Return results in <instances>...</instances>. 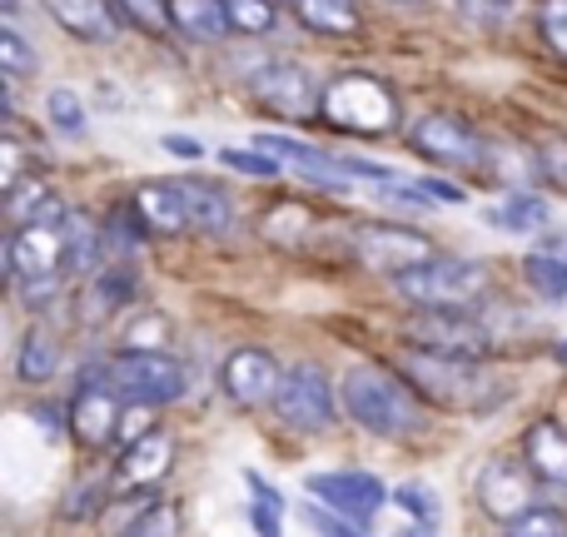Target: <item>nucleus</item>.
Segmentation results:
<instances>
[{"label": "nucleus", "mask_w": 567, "mask_h": 537, "mask_svg": "<svg viewBox=\"0 0 567 537\" xmlns=\"http://www.w3.org/2000/svg\"><path fill=\"white\" fill-rule=\"evenodd\" d=\"M279 518H284V513L265 508V503H249V523H255L259 537H284V533H279Z\"/></svg>", "instance_id": "nucleus-45"}, {"label": "nucleus", "mask_w": 567, "mask_h": 537, "mask_svg": "<svg viewBox=\"0 0 567 537\" xmlns=\"http://www.w3.org/2000/svg\"><path fill=\"white\" fill-rule=\"evenodd\" d=\"M399 379H409L413 393H419L429 409H449V413H488L508 399V389H503L478 359L413 349V343L399 359Z\"/></svg>", "instance_id": "nucleus-1"}, {"label": "nucleus", "mask_w": 567, "mask_h": 537, "mask_svg": "<svg viewBox=\"0 0 567 537\" xmlns=\"http://www.w3.org/2000/svg\"><path fill=\"white\" fill-rule=\"evenodd\" d=\"M533 483H538V473L523 458H493V463H483L473 498H478V508L488 513V518L513 523L528 508H538V503H533Z\"/></svg>", "instance_id": "nucleus-14"}, {"label": "nucleus", "mask_w": 567, "mask_h": 537, "mask_svg": "<svg viewBox=\"0 0 567 537\" xmlns=\"http://www.w3.org/2000/svg\"><path fill=\"white\" fill-rule=\"evenodd\" d=\"M313 229H319V215H313L309 205H293V199L269 205L265 219H259V235H265L269 245H279V249H309Z\"/></svg>", "instance_id": "nucleus-22"}, {"label": "nucleus", "mask_w": 567, "mask_h": 537, "mask_svg": "<svg viewBox=\"0 0 567 537\" xmlns=\"http://www.w3.org/2000/svg\"><path fill=\"white\" fill-rule=\"evenodd\" d=\"M65 229L50 225H25L6 235V273L10 283H40V279H60L65 269Z\"/></svg>", "instance_id": "nucleus-13"}, {"label": "nucleus", "mask_w": 567, "mask_h": 537, "mask_svg": "<svg viewBox=\"0 0 567 537\" xmlns=\"http://www.w3.org/2000/svg\"><path fill=\"white\" fill-rule=\"evenodd\" d=\"M518 6L523 0H458V16L468 20V25H478V30H498V25H508V20L518 16Z\"/></svg>", "instance_id": "nucleus-38"}, {"label": "nucleus", "mask_w": 567, "mask_h": 537, "mask_svg": "<svg viewBox=\"0 0 567 537\" xmlns=\"http://www.w3.org/2000/svg\"><path fill=\"white\" fill-rule=\"evenodd\" d=\"M55 369H60V339H55V329H45V323H30L25 339H20V349H16V373L25 383H45V379H55Z\"/></svg>", "instance_id": "nucleus-24"}, {"label": "nucleus", "mask_w": 567, "mask_h": 537, "mask_svg": "<svg viewBox=\"0 0 567 537\" xmlns=\"http://www.w3.org/2000/svg\"><path fill=\"white\" fill-rule=\"evenodd\" d=\"M35 65L40 60H35V50H30V40L20 35L16 25L0 30V70H6V80H25Z\"/></svg>", "instance_id": "nucleus-35"}, {"label": "nucleus", "mask_w": 567, "mask_h": 537, "mask_svg": "<svg viewBox=\"0 0 567 537\" xmlns=\"http://www.w3.org/2000/svg\"><path fill=\"white\" fill-rule=\"evenodd\" d=\"M279 383H284V369L269 349H235L219 363V389H225V399L239 403V409H265V403H275Z\"/></svg>", "instance_id": "nucleus-15"}, {"label": "nucleus", "mask_w": 567, "mask_h": 537, "mask_svg": "<svg viewBox=\"0 0 567 537\" xmlns=\"http://www.w3.org/2000/svg\"><path fill=\"white\" fill-rule=\"evenodd\" d=\"M275 413H279V423H289L293 433H329L333 419H339V393H333L329 373L313 369V363H293V369H284Z\"/></svg>", "instance_id": "nucleus-8"}, {"label": "nucleus", "mask_w": 567, "mask_h": 537, "mask_svg": "<svg viewBox=\"0 0 567 537\" xmlns=\"http://www.w3.org/2000/svg\"><path fill=\"white\" fill-rule=\"evenodd\" d=\"M303 488L313 493V503H323V508L343 513V518L353 523H369L373 513L383 508V503L393 498L389 488H383L373 473H353V468H339V473H309L303 478Z\"/></svg>", "instance_id": "nucleus-16"}, {"label": "nucleus", "mask_w": 567, "mask_h": 537, "mask_svg": "<svg viewBox=\"0 0 567 537\" xmlns=\"http://www.w3.org/2000/svg\"><path fill=\"white\" fill-rule=\"evenodd\" d=\"M65 269L70 273H85V279H95L100 269H105V229L95 225V219H85V215H70V225H65Z\"/></svg>", "instance_id": "nucleus-23"}, {"label": "nucleus", "mask_w": 567, "mask_h": 537, "mask_svg": "<svg viewBox=\"0 0 567 537\" xmlns=\"http://www.w3.org/2000/svg\"><path fill=\"white\" fill-rule=\"evenodd\" d=\"M533 16H538V35L567 60V0H538Z\"/></svg>", "instance_id": "nucleus-42"}, {"label": "nucleus", "mask_w": 567, "mask_h": 537, "mask_svg": "<svg viewBox=\"0 0 567 537\" xmlns=\"http://www.w3.org/2000/svg\"><path fill=\"white\" fill-rule=\"evenodd\" d=\"M229 10V30H239V35H269L279 20L275 0H225Z\"/></svg>", "instance_id": "nucleus-31"}, {"label": "nucleus", "mask_w": 567, "mask_h": 537, "mask_svg": "<svg viewBox=\"0 0 567 537\" xmlns=\"http://www.w3.org/2000/svg\"><path fill=\"white\" fill-rule=\"evenodd\" d=\"M140 299V279H135V269L130 265H105L90 279V289L80 293V303H85V319H110V313H120L125 303H135Z\"/></svg>", "instance_id": "nucleus-20"}, {"label": "nucleus", "mask_w": 567, "mask_h": 537, "mask_svg": "<svg viewBox=\"0 0 567 537\" xmlns=\"http://www.w3.org/2000/svg\"><path fill=\"white\" fill-rule=\"evenodd\" d=\"M349 255L359 259L363 269L373 273H389V279H399V273L429 265L439 249H433V239L423 235V229H409V225H383V219H369V225H353L349 229Z\"/></svg>", "instance_id": "nucleus-6"}, {"label": "nucleus", "mask_w": 567, "mask_h": 537, "mask_svg": "<svg viewBox=\"0 0 567 537\" xmlns=\"http://www.w3.org/2000/svg\"><path fill=\"white\" fill-rule=\"evenodd\" d=\"M393 293L413 309H468L483 289H488V265L478 259H453V255H433L429 265L389 279Z\"/></svg>", "instance_id": "nucleus-4"}, {"label": "nucleus", "mask_w": 567, "mask_h": 537, "mask_svg": "<svg viewBox=\"0 0 567 537\" xmlns=\"http://www.w3.org/2000/svg\"><path fill=\"white\" fill-rule=\"evenodd\" d=\"M409 343L433 353H458V359H483L493 349L488 329L463 309H419L409 323Z\"/></svg>", "instance_id": "nucleus-12"}, {"label": "nucleus", "mask_w": 567, "mask_h": 537, "mask_svg": "<svg viewBox=\"0 0 567 537\" xmlns=\"http://www.w3.org/2000/svg\"><path fill=\"white\" fill-rule=\"evenodd\" d=\"M349 6H353V0H349Z\"/></svg>", "instance_id": "nucleus-52"}, {"label": "nucleus", "mask_w": 567, "mask_h": 537, "mask_svg": "<svg viewBox=\"0 0 567 537\" xmlns=\"http://www.w3.org/2000/svg\"><path fill=\"white\" fill-rule=\"evenodd\" d=\"M303 523H309L319 537H369V533H363V523L343 518V513L323 508V503H309V508H303Z\"/></svg>", "instance_id": "nucleus-41"}, {"label": "nucleus", "mask_w": 567, "mask_h": 537, "mask_svg": "<svg viewBox=\"0 0 567 537\" xmlns=\"http://www.w3.org/2000/svg\"><path fill=\"white\" fill-rule=\"evenodd\" d=\"M245 483H249V488H255V503H265V508L284 513V493H275V488H269V483L259 478V473H245Z\"/></svg>", "instance_id": "nucleus-47"}, {"label": "nucleus", "mask_w": 567, "mask_h": 537, "mask_svg": "<svg viewBox=\"0 0 567 537\" xmlns=\"http://www.w3.org/2000/svg\"><path fill=\"white\" fill-rule=\"evenodd\" d=\"M35 423H40L45 433H60V409H55V403H40V409H35Z\"/></svg>", "instance_id": "nucleus-48"}, {"label": "nucleus", "mask_w": 567, "mask_h": 537, "mask_svg": "<svg viewBox=\"0 0 567 537\" xmlns=\"http://www.w3.org/2000/svg\"><path fill=\"white\" fill-rule=\"evenodd\" d=\"M70 433L85 453H110L120 443V423H125V399L115 393L110 373L85 369V379L75 383V399H70Z\"/></svg>", "instance_id": "nucleus-7"}, {"label": "nucleus", "mask_w": 567, "mask_h": 537, "mask_svg": "<svg viewBox=\"0 0 567 537\" xmlns=\"http://www.w3.org/2000/svg\"><path fill=\"white\" fill-rule=\"evenodd\" d=\"M125 537H179V508L175 503H150Z\"/></svg>", "instance_id": "nucleus-39"}, {"label": "nucleus", "mask_w": 567, "mask_h": 537, "mask_svg": "<svg viewBox=\"0 0 567 537\" xmlns=\"http://www.w3.org/2000/svg\"><path fill=\"white\" fill-rule=\"evenodd\" d=\"M319 120L329 130H339V135L383 140V135H399L403 110H399V95L379 75H339L323 85Z\"/></svg>", "instance_id": "nucleus-3"}, {"label": "nucleus", "mask_w": 567, "mask_h": 537, "mask_svg": "<svg viewBox=\"0 0 567 537\" xmlns=\"http://www.w3.org/2000/svg\"><path fill=\"white\" fill-rule=\"evenodd\" d=\"M219 159H225V169H239V175L249 179H279L284 175V159L265 155V149H219Z\"/></svg>", "instance_id": "nucleus-37"}, {"label": "nucleus", "mask_w": 567, "mask_h": 537, "mask_svg": "<svg viewBox=\"0 0 567 537\" xmlns=\"http://www.w3.org/2000/svg\"><path fill=\"white\" fill-rule=\"evenodd\" d=\"M419 189L433 199V205H463V189H458V185H449V179H439V175H423V179H419Z\"/></svg>", "instance_id": "nucleus-44"}, {"label": "nucleus", "mask_w": 567, "mask_h": 537, "mask_svg": "<svg viewBox=\"0 0 567 537\" xmlns=\"http://www.w3.org/2000/svg\"><path fill=\"white\" fill-rule=\"evenodd\" d=\"M393 503H399L413 523H423V528H433V523H439V498H433L423 483H399V488H393Z\"/></svg>", "instance_id": "nucleus-40"}, {"label": "nucleus", "mask_w": 567, "mask_h": 537, "mask_svg": "<svg viewBox=\"0 0 567 537\" xmlns=\"http://www.w3.org/2000/svg\"><path fill=\"white\" fill-rule=\"evenodd\" d=\"M135 205H140V215H145V225L155 229V235H165V239L195 229V219H189V199H185V189H179V179H150V185H140Z\"/></svg>", "instance_id": "nucleus-19"}, {"label": "nucleus", "mask_w": 567, "mask_h": 537, "mask_svg": "<svg viewBox=\"0 0 567 537\" xmlns=\"http://www.w3.org/2000/svg\"><path fill=\"white\" fill-rule=\"evenodd\" d=\"M409 145L419 159L439 169H463V175H483L493 179V145L488 135H478V125H468L463 115H449V110H433L419 125L409 130Z\"/></svg>", "instance_id": "nucleus-5"}, {"label": "nucleus", "mask_w": 567, "mask_h": 537, "mask_svg": "<svg viewBox=\"0 0 567 537\" xmlns=\"http://www.w3.org/2000/svg\"><path fill=\"white\" fill-rule=\"evenodd\" d=\"M503 537H567V513L563 508H528L523 518L503 523Z\"/></svg>", "instance_id": "nucleus-33"}, {"label": "nucleus", "mask_w": 567, "mask_h": 537, "mask_svg": "<svg viewBox=\"0 0 567 537\" xmlns=\"http://www.w3.org/2000/svg\"><path fill=\"white\" fill-rule=\"evenodd\" d=\"M159 145H165L169 155H179V159H205V145L189 140V135H159Z\"/></svg>", "instance_id": "nucleus-46"}, {"label": "nucleus", "mask_w": 567, "mask_h": 537, "mask_svg": "<svg viewBox=\"0 0 567 537\" xmlns=\"http://www.w3.org/2000/svg\"><path fill=\"white\" fill-rule=\"evenodd\" d=\"M399 537H433V533H423V523H413V528H403Z\"/></svg>", "instance_id": "nucleus-49"}, {"label": "nucleus", "mask_w": 567, "mask_h": 537, "mask_svg": "<svg viewBox=\"0 0 567 537\" xmlns=\"http://www.w3.org/2000/svg\"><path fill=\"white\" fill-rule=\"evenodd\" d=\"M548 199L538 195H508L498 209L488 215L493 229H503V235H538V229H548Z\"/></svg>", "instance_id": "nucleus-27"}, {"label": "nucleus", "mask_w": 567, "mask_h": 537, "mask_svg": "<svg viewBox=\"0 0 567 537\" xmlns=\"http://www.w3.org/2000/svg\"><path fill=\"white\" fill-rule=\"evenodd\" d=\"M383 6H423V0H383Z\"/></svg>", "instance_id": "nucleus-50"}, {"label": "nucleus", "mask_w": 567, "mask_h": 537, "mask_svg": "<svg viewBox=\"0 0 567 537\" xmlns=\"http://www.w3.org/2000/svg\"><path fill=\"white\" fill-rule=\"evenodd\" d=\"M110 383L135 409H165L185 393V369L169 353H120L110 363Z\"/></svg>", "instance_id": "nucleus-9"}, {"label": "nucleus", "mask_w": 567, "mask_h": 537, "mask_svg": "<svg viewBox=\"0 0 567 537\" xmlns=\"http://www.w3.org/2000/svg\"><path fill=\"white\" fill-rule=\"evenodd\" d=\"M16 289H20V309H30V313L50 309V303L60 299V279H40V283H16Z\"/></svg>", "instance_id": "nucleus-43"}, {"label": "nucleus", "mask_w": 567, "mask_h": 537, "mask_svg": "<svg viewBox=\"0 0 567 537\" xmlns=\"http://www.w3.org/2000/svg\"><path fill=\"white\" fill-rule=\"evenodd\" d=\"M175 30H185L189 40H225L229 35V10L225 0H169Z\"/></svg>", "instance_id": "nucleus-25"}, {"label": "nucleus", "mask_w": 567, "mask_h": 537, "mask_svg": "<svg viewBox=\"0 0 567 537\" xmlns=\"http://www.w3.org/2000/svg\"><path fill=\"white\" fill-rule=\"evenodd\" d=\"M339 403L373 438H413V433L423 428V399L413 393V383L393 379V373H383V369H369V363L343 373Z\"/></svg>", "instance_id": "nucleus-2"}, {"label": "nucleus", "mask_w": 567, "mask_h": 537, "mask_svg": "<svg viewBox=\"0 0 567 537\" xmlns=\"http://www.w3.org/2000/svg\"><path fill=\"white\" fill-rule=\"evenodd\" d=\"M523 279H528V289L538 293V299L563 303L567 299V255H548V249H538V255L523 259Z\"/></svg>", "instance_id": "nucleus-29"}, {"label": "nucleus", "mask_w": 567, "mask_h": 537, "mask_svg": "<svg viewBox=\"0 0 567 537\" xmlns=\"http://www.w3.org/2000/svg\"><path fill=\"white\" fill-rule=\"evenodd\" d=\"M45 115L60 135H85V105H80L75 90H50L45 95Z\"/></svg>", "instance_id": "nucleus-36"}, {"label": "nucleus", "mask_w": 567, "mask_h": 537, "mask_svg": "<svg viewBox=\"0 0 567 537\" xmlns=\"http://www.w3.org/2000/svg\"><path fill=\"white\" fill-rule=\"evenodd\" d=\"M523 463L548 488H567V428L558 419H538L523 433Z\"/></svg>", "instance_id": "nucleus-18"}, {"label": "nucleus", "mask_w": 567, "mask_h": 537, "mask_svg": "<svg viewBox=\"0 0 567 537\" xmlns=\"http://www.w3.org/2000/svg\"><path fill=\"white\" fill-rule=\"evenodd\" d=\"M249 95L265 110H275L279 120H319L323 110V90L313 85V75L293 60H269L249 75Z\"/></svg>", "instance_id": "nucleus-10"}, {"label": "nucleus", "mask_w": 567, "mask_h": 537, "mask_svg": "<svg viewBox=\"0 0 567 537\" xmlns=\"http://www.w3.org/2000/svg\"><path fill=\"white\" fill-rule=\"evenodd\" d=\"M179 189H185V199H189V219H195L199 235L219 239L235 229V199H229L219 185H209V179H199V175H185Z\"/></svg>", "instance_id": "nucleus-21"}, {"label": "nucleus", "mask_w": 567, "mask_h": 537, "mask_svg": "<svg viewBox=\"0 0 567 537\" xmlns=\"http://www.w3.org/2000/svg\"><path fill=\"white\" fill-rule=\"evenodd\" d=\"M40 6L55 16L60 30H70L75 40H90V45H110L125 25L115 0H40Z\"/></svg>", "instance_id": "nucleus-17"}, {"label": "nucleus", "mask_w": 567, "mask_h": 537, "mask_svg": "<svg viewBox=\"0 0 567 537\" xmlns=\"http://www.w3.org/2000/svg\"><path fill=\"white\" fill-rule=\"evenodd\" d=\"M105 255L115 259H130V255H140V249L150 245V235H155V229L145 225V215H140V205H125V209H115V215L105 219Z\"/></svg>", "instance_id": "nucleus-26"}, {"label": "nucleus", "mask_w": 567, "mask_h": 537, "mask_svg": "<svg viewBox=\"0 0 567 537\" xmlns=\"http://www.w3.org/2000/svg\"><path fill=\"white\" fill-rule=\"evenodd\" d=\"M175 453H179V443L169 438L165 428L140 433V438L120 453L115 473H110V498H135V493L159 488V483L169 478V468H175Z\"/></svg>", "instance_id": "nucleus-11"}, {"label": "nucleus", "mask_w": 567, "mask_h": 537, "mask_svg": "<svg viewBox=\"0 0 567 537\" xmlns=\"http://www.w3.org/2000/svg\"><path fill=\"white\" fill-rule=\"evenodd\" d=\"M169 343V319L165 313H140L120 329V353H165Z\"/></svg>", "instance_id": "nucleus-30"}, {"label": "nucleus", "mask_w": 567, "mask_h": 537, "mask_svg": "<svg viewBox=\"0 0 567 537\" xmlns=\"http://www.w3.org/2000/svg\"><path fill=\"white\" fill-rule=\"evenodd\" d=\"M558 359H563V363H567V343H558Z\"/></svg>", "instance_id": "nucleus-51"}, {"label": "nucleus", "mask_w": 567, "mask_h": 537, "mask_svg": "<svg viewBox=\"0 0 567 537\" xmlns=\"http://www.w3.org/2000/svg\"><path fill=\"white\" fill-rule=\"evenodd\" d=\"M115 10L130 20V25L150 30V35H165V30H175L169 0H115Z\"/></svg>", "instance_id": "nucleus-34"}, {"label": "nucleus", "mask_w": 567, "mask_h": 537, "mask_svg": "<svg viewBox=\"0 0 567 537\" xmlns=\"http://www.w3.org/2000/svg\"><path fill=\"white\" fill-rule=\"evenodd\" d=\"M105 498H110V493H105V483H100V478H80V483H70L65 498H60V518H65V523H90Z\"/></svg>", "instance_id": "nucleus-32"}, {"label": "nucleus", "mask_w": 567, "mask_h": 537, "mask_svg": "<svg viewBox=\"0 0 567 537\" xmlns=\"http://www.w3.org/2000/svg\"><path fill=\"white\" fill-rule=\"evenodd\" d=\"M293 16L319 35H353L359 30V16H353L349 0H293Z\"/></svg>", "instance_id": "nucleus-28"}]
</instances>
